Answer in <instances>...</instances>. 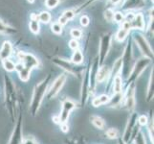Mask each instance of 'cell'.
Listing matches in <instances>:
<instances>
[{
	"instance_id": "6da1fadb",
	"label": "cell",
	"mask_w": 154,
	"mask_h": 144,
	"mask_svg": "<svg viewBox=\"0 0 154 144\" xmlns=\"http://www.w3.org/2000/svg\"><path fill=\"white\" fill-rule=\"evenodd\" d=\"M18 59L19 62L15 65V70L18 72L21 81L27 82L30 78L32 69L38 67V60L32 54H28L25 52H19Z\"/></svg>"
},
{
	"instance_id": "7a4b0ae2",
	"label": "cell",
	"mask_w": 154,
	"mask_h": 144,
	"mask_svg": "<svg viewBox=\"0 0 154 144\" xmlns=\"http://www.w3.org/2000/svg\"><path fill=\"white\" fill-rule=\"evenodd\" d=\"M4 86H5V103L10 113L11 118L13 122L15 120V114H17V95L15 86L9 76H4Z\"/></svg>"
},
{
	"instance_id": "3957f363",
	"label": "cell",
	"mask_w": 154,
	"mask_h": 144,
	"mask_svg": "<svg viewBox=\"0 0 154 144\" xmlns=\"http://www.w3.org/2000/svg\"><path fill=\"white\" fill-rule=\"evenodd\" d=\"M50 79H51V76L48 75L43 81L36 85L34 88V93H33V96H32V100L30 104V111L33 116L36 115L42 104V101H43V98L47 92V88H48Z\"/></svg>"
},
{
	"instance_id": "277c9868",
	"label": "cell",
	"mask_w": 154,
	"mask_h": 144,
	"mask_svg": "<svg viewBox=\"0 0 154 144\" xmlns=\"http://www.w3.org/2000/svg\"><path fill=\"white\" fill-rule=\"evenodd\" d=\"M150 63V59L148 58H142L140 59L139 61H138L135 65L132 67L131 71H130V74L129 76L126 78L127 80V86H128L129 84H132L134 83L136 80L138 79L142 72L145 70V69L147 67V66Z\"/></svg>"
},
{
	"instance_id": "5b68a950",
	"label": "cell",
	"mask_w": 154,
	"mask_h": 144,
	"mask_svg": "<svg viewBox=\"0 0 154 144\" xmlns=\"http://www.w3.org/2000/svg\"><path fill=\"white\" fill-rule=\"evenodd\" d=\"M122 59V62H123V66H122V69H123V74L125 77H128L130 71L133 66H132V60H133V56H132V45H131V41L129 40L128 43H127L124 56Z\"/></svg>"
},
{
	"instance_id": "8992f818",
	"label": "cell",
	"mask_w": 154,
	"mask_h": 144,
	"mask_svg": "<svg viewBox=\"0 0 154 144\" xmlns=\"http://www.w3.org/2000/svg\"><path fill=\"white\" fill-rule=\"evenodd\" d=\"M23 142V130H22V114L19 113L17 123L8 144H22Z\"/></svg>"
},
{
	"instance_id": "52a82bcc",
	"label": "cell",
	"mask_w": 154,
	"mask_h": 144,
	"mask_svg": "<svg viewBox=\"0 0 154 144\" xmlns=\"http://www.w3.org/2000/svg\"><path fill=\"white\" fill-rule=\"evenodd\" d=\"M53 62H54V63H56L57 66L63 68L64 70H66L67 72L71 73L75 76L79 75V74H81L83 70V68L82 66H77V65L73 63L72 62L65 61V60H63V59L56 58L53 60Z\"/></svg>"
},
{
	"instance_id": "ba28073f",
	"label": "cell",
	"mask_w": 154,
	"mask_h": 144,
	"mask_svg": "<svg viewBox=\"0 0 154 144\" xmlns=\"http://www.w3.org/2000/svg\"><path fill=\"white\" fill-rule=\"evenodd\" d=\"M123 101L127 110H133L135 108V83L129 84L127 86L126 91L124 93Z\"/></svg>"
},
{
	"instance_id": "9c48e42d",
	"label": "cell",
	"mask_w": 154,
	"mask_h": 144,
	"mask_svg": "<svg viewBox=\"0 0 154 144\" xmlns=\"http://www.w3.org/2000/svg\"><path fill=\"white\" fill-rule=\"evenodd\" d=\"M76 108L75 103L71 100H64L62 103V110L60 111V114L57 116V123L63 124V123H67L69 115L72 113V110Z\"/></svg>"
},
{
	"instance_id": "30bf717a",
	"label": "cell",
	"mask_w": 154,
	"mask_h": 144,
	"mask_svg": "<svg viewBox=\"0 0 154 144\" xmlns=\"http://www.w3.org/2000/svg\"><path fill=\"white\" fill-rule=\"evenodd\" d=\"M134 40L136 41L137 45L139 46L141 51L143 52V54L146 56V58H148L151 60V58L153 57V52H152L151 47H150L149 43L147 42L146 39L141 34H135Z\"/></svg>"
},
{
	"instance_id": "8fae6325",
	"label": "cell",
	"mask_w": 154,
	"mask_h": 144,
	"mask_svg": "<svg viewBox=\"0 0 154 144\" xmlns=\"http://www.w3.org/2000/svg\"><path fill=\"white\" fill-rule=\"evenodd\" d=\"M111 45V37L109 35L103 36L100 40V56H99V65L103 66V62L105 61L106 57L108 55V52Z\"/></svg>"
},
{
	"instance_id": "7c38bea8",
	"label": "cell",
	"mask_w": 154,
	"mask_h": 144,
	"mask_svg": "<svg viewBox=\"0 0 154 144\" xmlns=\"http://www.w3.org/2000/svg\"><path fill=\"white\" fill-rule=\"evenodd\" d=\"M65 81H66V76L65 75L58 76L54 81V83H53L50 89L47 90V92H46L47 93V98L52 99V98L56 97V96L57 95V93L60 92V89L62 88Z\"/></svg>"
},
{
	"instance_id": "4fadbf2b",
	"label": "cell",
	"mask_w": 154,
	"mask_h": 144,
	"mask_svg": "<svg viewBox=\"0 0 154 144\" xmlns=\"http://www.w3.org/2000/svg\"><path fill=\"white\" fill-rule=\"evenodd\" d=\"M137 119H138V114L136 113H133L128 119V122H127L126 124V127H125V133H124V136H123V139L125 143H127L130 139V136H131V134H132V131H133L134 127L136 126L137 124Z\"/></svg>"
},
{
	"instance_id": "5bb4252c",
	"label": "cell",
	"mask_w": 154,
	"mask_h": 144,
	"mask_svg": "<svg viewBox=\"0 0 154 144\" xmlns=\"http://www.w3.org/2000/svg\"><path fill=\"white\" fill-rule=\"evenodd\" d=\"M84 78L82 81V91H81V100H82V105H85L87 103L88 100V96H89V90H90V87H89V71H87L85 74H84Z\"/></svg>"
},
{
	"instance_id": "9a60e30c",
	"label": "cell",
	"mask_w": 154,
	"mask_h": 144,
	"mask_svg": "<svg viewBox=\"0 0 154 144\" xmlns=\"http://www.w3.org/2000/svg\"><path fill=\"white\" fill-rule=\"evenodd\" d=\"M131 30V26L128 21H124L122 28L118 31V33L116 35V39L118 41H124L127 35L129 34V31Z\"/></svg>"
},
{
	"instance_id": "2e32d148",
	"label": "cell",
	"mask_w": 154,
	"mask_h": 144,
	"mask_svg": "<svg viewBox=\"0 0 154 144\" xmlns=\"http://www.w3.org/2000/svg\"><path fill=\"white\" fill-rule=\"evenodd\" d=\"M130 26L131 29H139L143 30L145 28V19H144V15L142 14H137L134 15L133 19L130 21Z\"/></svg>"
},
{
	"instance_id": "e0dca14e",
	"label": "cell",
	"mask_w": 154,
	"mask_h": 144,
	"mask_svg": "<svg viewBox=\"0 0 154 144\" xmlns=\"http://www.w3.org/2000/svg\"><path fill=\"white\" fill-rule=\"evenodd\" d=\"M13 52V46L11 44L10 41H4L3 45L0 49V60H6V59H9V57L12 55Z\"/></svg>"
},
{
	"instance_id": "ac0fdd59",
	"label": "cell",
	"mask_w": 154,
	"mask_h": 144,
	"mask_svg": "<svg viewBox=\"0 0 154 144\" xmlns=\"http://www.w3.org/2000/svg\"><path fill=\"white\" fill-rule=\"evenodd\" d=\"M110 76V70L107 66H102L98 69L96 74V82L97 83H103L106 79Z\"/></svg>"
},
{
	"instance_id": "d6986e66",
	"label": "cell",
	"mask_w": 154,
	"mask_h": 144,
	"mask_svg": "<svg viewBox=\"0 0 154 144\" xmlns=\"http://www.w3.org/2000/svg\"><path fill=\"white\" fill-rule=\"evenodd\" d=\"M109 99H110V97H109L108 95L102 94V95H100V96H98V97L93 99L92 105L95 107V108H98V107H100V106H103V105L107 104L109 102Z\"/></svg>"
},
{
	"instance_id": "ffe728a7",
	"label": "cell",
	"mask_w": 154,
	"mask_h": 144,
	"mask_svg": "<svg viewBox=\"0 0 154 144\" xmlns=\"http://www.w3.org/2000/svg\"><path fill=\"white\" fill-rule=\"evenodd\" d=\"M29 28L32 33L34 34H38L39 33V23L38 17L35 14H32V18L29 23Z\"/></svg>"
},
{
	"instance_id": "44dd1931",
	"label": "cell",
	"mask_w": 154,
	"mask_h": 144,
	"mask_svg": "<svg viewBox=\"0 0 154 144\" xmlns=\"http://www.w3.org/2000/svg\"><path fill=\"white\" fill-rule=\"evenodd\" d=\"M123 96L124 94L120 92V93H114V95L109 99V102L107 103L109 107H117L120 106L123 103Z\"/></svg>"
},
{
	"instance_id": "7402d4cb",
	"label": "cell",
	"mask_w": 154,
	"mask_h": 144,
	"mask_svg": "<svg viewBox=\"0 0 154 144\" xmlns=\"http://www.w3.org/2000/svg\"><path fill=\"white\" fill-rule=\"evenodd\" d=\"M113 90L114 93H120L123 90V80L120 75L113 79Z\"/></svg>"
},
{
	"instance_id": "603a6c76",
	"label": "cell",
	"mask_w": 154,
	"mask_h": 144,
	"mask_svg": "<svg viewBox=\"0 0 154 144\" xmlns=\"http://www.w3.org/2000/svg\"><path fill=\"white\" fill-rule=\"evenodd\" d=\"M90 120H91L92 124L96 128H98V129H103L105 126L104 120L102 118V117H100L98 115H92L90 117Z\"/></svg>"
},
{
	"instance_id": "cb8c5ba5",
	"label": "cell",
	"mask_w": 154,
	"mask_h": 144,
	"mask_svg": "<svg viewBox=\"0 0 154 144\" xmlns=\"http://www.w3.org/2000/svg\"><path fill=\"white\" fill-rule=\"evenodd\" d=\"M122 66H123V62H122V59H118L113 65V69H112V72H111V77H112L113 79L119 75L120 71L122 70Z\"/></svg>"
},
{
	"instance_id": "d4e9b609",
	"label": "cell",
	"mask_w": 154,
	"mask_h": 144,
	"mask_svg": "<svg viewBox=\"0 0 154 144\" xmlns=\"http://www.w3.org/2000/svg\"><path fill=\"white\" fill-rule=\"evenodd\" d=\"M153 69L150 73V78L148 81V87H147V91H146V99L147 101H150L153 98Z\"/></svg>"
},
{
	"instance_id": "484cf974",
	"label": "cell",
	"mask_w": 154,
	"mask_h": 144,
	"mask_svg": "<svg viewBox=\"0 0 154 144\" xmlns=\"http://www.w3.org/2000/svg\"><path fill=\"white\" fill-rule=\"evenodd\" d=\"M82 62H83V55L82 51H79L78 49L75 50L72 56V62L75 63V65H81Z\"/></svg>"
},
{
	"instance_id": "4316f807",
	"label": "cell",
	"mask_w": 154,
	"mask_h": 144,
	"mask_svg": "<svg viewBox=\"0 0 154 144\" xmlns=\"http://www.w3.org/2000/svg\"><path fill=\"white\" fill-rule=\"evenodd\" d=\"M15 32H17V31H15L14 28L10 27V26H8L6 23L2 22V21L0 20V33L10 35V34H14V33H15Z\"/></svg>"
},
{
	"instance_id": "83f0119b",
	"label": "cell",
	"mask_w": 154,
	"mask_h": 144,
	"mask_svg": "<svg viewBox=\"0 0 154 144\" xmlns=\"http://www.w3.org/2000/svg\"><path fill=\"white\" fill-rule=\"evenodd\" d=\"M2 65L3 67L5 68V70H7L9 72H12L14 70H15V65L13 61L9 60V59H6V60L2 61Z\"/></svg>"
},
{
	"instance_id": "f1b7e54d",
	"label": "cell",
	"mask_w": 154,
	"mask_h": 144,
	"mask_svg": "<svg viewBox=\"0 0 154 144\" xmlns=\"http://www.w3.org/2000/svg\"><path fill=\"white\" fill-rule=\"evenodd\" d=\"M142 4H143L142 0H126V2L125 3V6L129 9H132V8L139 7Z\"/></svg>"
},
{
	"instance_id": "f546056e",
	"label": "cell",
	"mask_w": 154,
	"mask_h": 144,
	"mask_svg": "<svg viewBox=\"0 0 154 144\" xmlns=\"http://www.w3.org/2000/svg\"><path fill=\"white\" fill-rule=\"evenodd\" d=\"M134 140V144H146V138L144 136V133L142 131L138 132V134L135 136V137L133 138Z\"/></svg>"
},
{
	"instance_id": "4dcf8cb0",
	"label": "cell",
	"mask_w": 154,
	"mask_h": 144,
	"mask_svg": "<svg viewBox=\"0 0 154 144\" xmlns=\"http://www.w3.org/2000/svg\"><path fill=\"white\" fill-rule=\"evenodd\" d=\"M106 136L110 139H115V138H118V136H119V132L117 129H114V128H110L105 133Z\"/></svg>"
},
{
	"instance_id": "1f68e13d",
	"label": "cell",
	"mask_w": 154,
	"mask_h": 144,
	"mask_svg": "<svg viewBox=\"0 0 154 144\" xmlns=\"http://www.w3.org/2000/svg\"><path fill=\"white\" fill-rule=\"evenodd\" d=\"M38 19L43 23H48L51 20V14L48 12H42L39 14V15L38 17Z\"/></svg>"
},
{
	"instance_id": "d6a6232c",
	"label": "cell",
	"mask_w": 154,
	"mask_h": 144,
	"mask_svg": "<svg viewBox=\"0 0 154 144\" xmlns=\"http://www.w3.org/2000/svg\"><path fill=\"white\" fill-rule=\"evenodd\" d=\"M137 122L140 126H146L148 123V118L146 115H140V116H138Z\"/></svg>"
},
{
	"instance_id": "836d02e7",
	"label": "cell",
	"mask_w": 154,
	"mask_h": 144,
	"mask_svg": "<svg viewBox=\"0 0 154 144\" xmlns=\"http://www.w3.org/2000/svg\"><path fill=\"white\" fill-rule=\"evenodd\" d=\"M52 31L54 32L55 34L57 35H60L61 34V32H62V25H60V23H54L52 25Z\"/></svg>"
},
{
	"instance_id": "e575fe53",
	"label": "cell",
	"mask_w": 154,
	"mask_h": 144,
	"mask_svg": "<svg viewBox=\"0 0 154 144\" xmlns=\"http://www.w3.org/2000/svg\"><path fill=\"white\" fill-rule=\"evenodd\" d=\"M148 132H149V137L150 141L153 143V116L151 117L150 120H148Z\"/></svg>"
},
{
	"instance_id": "d590c367",
	"label": "cell",
	"mask_w": 154,
	"mask_h": 144,
	"mask_svg": "<svg viewBox=\"0 0 154 144\" xmlns=\"http://www.w3.org/2000/svg\"><path fill=\"white\" fill-rule=\"evenodd\" d=\"M58 3H60V0H46V1H45L46 6L48 8H50V9L57 7Z\"/></svg>"
},
{
	"instance_id": "8d00e7d4",
	"label": "cell",
	"mask_w": 154,
	"mask_h": 144,
	"mask_svg": "<svg viewBox=\"0 0 154 144\" xmlns=\"http://www.w3.org/2000/svg\"><path fill=\"white\" fill-rule=\"evenodd\" d=\"M82 31L79 30V29H78V28H74V29L71 30V36H72L75 40L81 38V37H82Z\"/></svg>"
},
{
	"instance_id": "74e56055",
	"label": "cell",
	"mask_w": 154,
	"mask_h": 144,
	"mask_svg": "<svg viewBox=\"0 0 154 144\" xmlns=\"http://www.w3.org/2000/svg\"><path fill=\"white\" fill-rule=\"evenodd\" d=\"M104 17H105V19L107 21H112L113 20V18H114V12L112 10H106L105 13H104Z\"/></svg>"
},
{
	"instance_id": "f35d334b",
	"label": "cell",
	"mask_w": 154,
	"mask_h": 144,
	"mask_svg": "<svg viewBox=\"0 0 154 144\" xmlns=\"http://www.w3.org/2000/svg\"><path fill=\"white\" fill-rule=\"evenodd\" d=\"M62 17L64 18H66V19L69 21V20H71L74 17H75V13H74L73 11L69 10V11H66V12L63 13Z\"/></svg>"
},
{
	"instance_id": "ab89813d",
	"label": "cell",
	"mask_w": 154,
	"mask_h": 144,
	"mask_svg": "<svg viewBox=\"0 0 154 144\" xmlns=\"http://www.w3.org/2000/svg\"><path fill=\"white\" fill-rule=\"evenodd\" d=\"M124 19H125V17H124V14H121L120 12L114 13L113 20L117 21V22H124Z\"/></svg>"
},
{
	"instance_id": "60d3db41",
	"label": "cell",
	"mask_w": 154,
	"mask_h": 144,
	"mask_svg": "<svg viewBox=\"0 0 154 144\" xmlns=\"http://www.w3.org/2000/svg\"><path fill=\"white\" fill-rule=\"evenodd\" d=\"M69 46H70V48H72L73 50H77L79 48V42L77 40L73 39L71 40L70 41H69Z\"/></svg>"
},
{
	"instance_id": "b9f144b4",
	"label": "cell",
	"mask_w": 154,
	"mask_h": 144,
	"mask_svg": "<svg viewBox=\"0 0 154 144\" xmlns=\"http://www.w3.org/2000/svg\"><path fill=\"white\" fill-rule=\"evenodd\" d=\"M89 18L87 17V15H83V17L81 18V24L82 26H87L89 24Z\"/></svg>"
},
{
	"instance_id": "7bdbcfd3",
	"label": "cell",
	"mask_w": 154,
	"mask_h": 144,
	"mask_svg": "<svg viewBox=\"0 0 154 144\" xmlns=\"http://www.w3.org/2000/svg\"><path fill=\"white\" fill-rule=\"evenodd\" d=\"M22 144H36V142L35 141V139L34 138H27V139H25L23 142H22Z\"/></svg>"
},
{
	"instance_id": "ee69618b",
	"label": "cell",
	"mask_w": 154,
	"mask_h": 144,
	"mask_svg": "<svg viewBox=\"0 0 154 144\" xmlns=\"http://www.w3.org/2000/svg\"><path fill=\"white\" fill-rule=\"evenodd\" d=\"M60 127H61V131L63 133H67L68 130H69V127L67 125V123H63V124H60Z\"/></svg>"
},
{
	"instance_id": "f6af8a7d",
	"label": "cell",
	"mask_w": 154,
	"mask_h": 144,
	"mask_svg": "<svg viewBox=\"0 0 154 144\" xmlns=\"http://www.w3.org/2000/svg\"><path fill=\"white\" fill-rule=\"evenodd\" d=\"M118 144H126L122 138H118Z\"/></svg>"
},
{
	"instance_id": "bcb514c9",
	"label": "cell",
	"mask_w": 154,
	"mask_h": 144,
	"mask_svg": "<svg viewBox=\"0 0 154 144\" xmlns=\"http://www.w3.org/2000/svg\"><path fill=\"white\" fill-rule=\"evenodd\" d=\"M121 1V0H111V2H112L113 4H117V3H119Z\"/></svg>"
},
{
	"instance_id": "7dc6e473",
	"label": "cell",
	"mask_w": 154,
	"mask_h": 144,
	"mask_svg": "<svg viewBox=\"0 0 154 144\" xmlns=\"http://www.w3.org/2000/svg\"><path fill=\"white\" fill-rule=\"evenodd\" d=\"M28 1H29L30 3H33V2L35 1V0H28Z\"/></svg>"
}]
</instances>
